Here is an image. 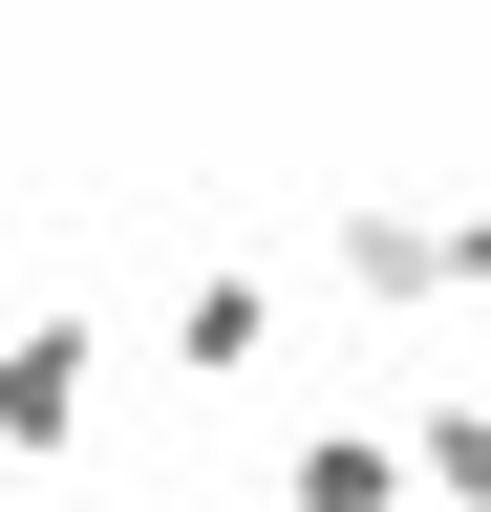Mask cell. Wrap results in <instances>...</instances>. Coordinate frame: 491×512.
Instances as JSON below:
<instances>
[{
    "label": "cell",
    "mask_w": 491,
    "mask_h": 512,
    "mask_svg": "<svg viewBox=\"0 0 491 512\" xmlns=\"http://www.w3.org/2000/svg\"><path fill=\"white\" fill-rule=\"evenodd\" d=\"M65 406H86V342H65V320L0 342V448H65Z\"/></svg>",
    "instance_id": "cell-1"
},
{
    "label": "cell",
    "mask_w": 491,
    "mask_h": 512,
    "mask_svg": "<svg viewBox=\"0 0 491 512\" xmlns=\"http://www.w3.org/2000/svg\"><path fill=\"white\" fill-rule=\"evenodd\" d=\"M406 470H385V448H363V427H321V448H299V512H385Z\"/></svg>",
    "instance_id": "cell-2"
}]
</instances>
